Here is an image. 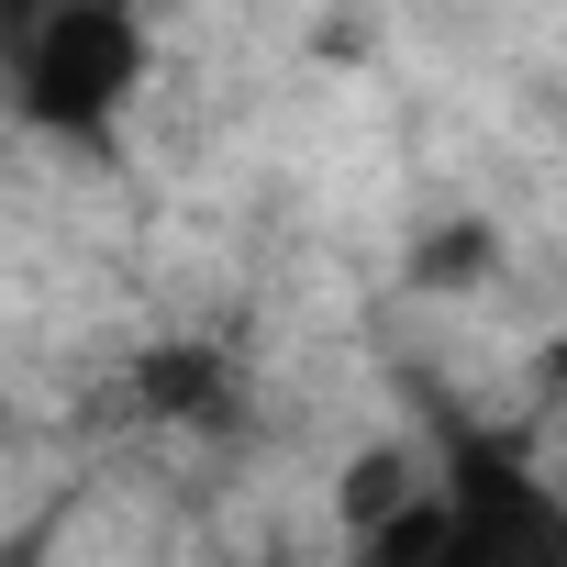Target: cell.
Listing matches in <instances>:
<instances>
[{
  "mask_svg": "<svg viewBox=\"0 0 567 567\" xmlns=\"http://www.w3.org/2000/svg\"><path fill=\"white\" fill-rule=\"evenodd\" d=\"M134 401L167 412V423H212V412L234 401V368H223L212 346H145V357H134Z\"/></svg>",
  "mask_w": 567,
  "mask_h": 567,
  "instance_id": "3957f363",
  "label": "cell"
},
{
  "mask_svg": "<svg viewBox=\"0 0 567 567\" xmlns=\"http://www.w3.org/2000/svg\"><path fill=\"white\" fill-rule=\"evenodd\" d=\"M0 90L34 134L101 145L123 123V101L145 90V23L112 12V0H56V12L0 23Z\"/></svg>",
  "mask_w": 567,
  "mask_h": 567,
  "instance_id": "6da1fadb",
  "label": "cell"
},
{
  "mask_svg": "<svg viewBox=\"0 0 567 567\" xmlns=\"http://www.w3.org/2000/svg\"><path fill=\"white\" fill-rule=\"evenodd\" d=\"M346 567H445V489H423L379 534H346Z\"/></svg>",
  "mask_w": 567,
  "mask_h": 567,
  "instance_id": "5b68a950",
  "label": "cell"
},
{
  "mask_svg": "<svg viewBox=\"0 0 567 567\" xmlns=\"http://www.w3.org/2000/svg\"><path fill=\"white\" fill-rule=\"evenodd\" d=\"M423 501V478H412V445H357L346 456V478H334V512H346V534H379L390 512H412Z\"/></svg>",
  "mask_w": 567,
  "mask_h": 567,
  "instance_id": "277c9868",
  "label": "cell"
},
{
  "mask_svg": "<svg viewBox=\"0 0 567 567\" xmlns=\"http://www.w3.org/2000/svg\"><path fill=\"white\" fill-rule=\"evenodd\" d=\"M501 267V234L489 223H445L412 245V290H478V278Z\"/></svg>",
  "mask_w": 567,
  "mask_h": 567,
  "instance_id": "8992f818",
  "label": "cell"
},
{
  "mask_svg": "<svg viewBox=\"0 0 567 567\" xmlns=\"http://www.w3.org/2000/svg\"><path fill=\"white\" fill-rule=\"evenodd\" d=\"M0 567H45V545H34V534H23V545H0Z\"/></svg>",
  "mask_w": 567,
  "mask_h": 567,
  "instance_id": "52a82bcc",
  "label": "cell"
},
{
  "mask_svg": "<svg viewBox=\"0 0 567 567\" xmlns=\"http://www.w3.org/2000/svg\"><path fill=\"white\" fill-rule=\"evenodd\" d=\"M445 567H567V512L512 445H456Z\"/></svg>",
  "mask_w": 567,
  "mask_h": 567,
  "instance_id": "7a4b0ae2",
  "label": "cell"
}]
</instances>
